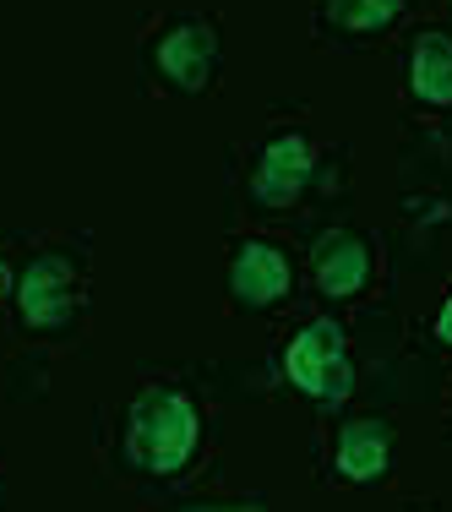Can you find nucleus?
<instances>
[{
    "instance_id": "1",
    "label": "nucleus",
    "mask_w": 452,
    "mask_h": 512,
    "mask_svg": "<svg viewBox=\"0 0 452 512\" xmlns=\"http://www.w3.org/2000/svg\"><path fill=\"white\" fill-rule=\"evenodd\" d=\"M197 447V414L175 393H148L131 409V453L153 474H175Z\"/></svg>"
},
{
    "instance_id": "2",
    "label": "nucleus",
    "mask_w": 452,
    "mask_h": 512,
    "mask_svg": "<svg viewBox=\"0 0 452 512\" xmlns=\"http://www.w3.org/2000/svg\"><path fill=\"white\" fill-rule=\"evenodd\" d=\"M289 376L295 387H305L311 398H344L354 371H349V355H344V333L333 322H311L305 333L289 344Z\"/></svg>"
},
{
    "instance_id": "3",
    "label": "nucleus",
    "mask_w": 452,
    "mask_h": 512,
    "mask_svg": "<svg viewBox=\"0 0 452 512\" xmlns=\"http://www.w3.org/2000/svg\"><path fill=\"white\" fill-rule=\"evenodd\" d=\"M17 306L33 327L66 322L71 306H77V278H71L66 256H39V262L28 267V278H22V289H17Z\"/></svg>"
},
{
    "instance_id": "4",
    "label": "nucleus",
    "mask_w": 452,
    "mask_h": 512,
    "mask_svg": "<svg viewBox=\"0 0 452 512\" xmlns=\"http://www.w3.org/2000/svg\"><path fill=\"white\" fill-rule=\"evenodd\" d=\"M158 66H164L169 82H180V88H207V77H213L218 66V39L207 22H180V28L164 33V44H158Z\"/></svg>"
},
{
    "instance_id": "5",
    "label": "nucleus",
    "mask_w": 452,
    "mask_h": 512,
    "mask_svg": "<svg viewBox=\"0 0 452 512\" xmlns=\"http://www.w3.org/2000/svg\"><path fill=\"white\" fill-rule=\"evenodd\" d=\"M305 180H311V148H305L300 137H278L273 148L262 153V169H256L251 191H256V202L284 207V202L300 197Z\"/></svg>"
},
{
    "instance_id": "6",
    "label": "nucleus",
    "mask_w": 452,
    "mask_h": 512,
    "mask_svg": "<svg viewBox=\"0 0 452 512\" xmlns=\"http://www.w3.org/2000/svg\"><path fill=\"white\" fill-rule=\"evenodd\" d=\"M229 289H235V300H246V306H273V300L289 289L284 251H273V246H240L235 267H229Z\"/></svg>"
},
{
    "instance_id": "7",
    "label": "nucleus",
    "mask_w": 452,
    "mask_h": 512,
    "mask_svg": "<svg viewBox=\"0 0 452 512\" xmlns=\"http://www.w3.org/2000/svg\"><path fill=\"white\" fill-rule=\"evenodd\" d=\"M365 273H371V251L354 235H327L322 246H316V284H322L327 295H354V289L365 284Z\"/></svg>"
},
{
    "instance_id": "8",
    "label": "nucleus",
    "mask_w": 452,
    "mask_h": 512,
    "mask_svg": "<svg viewBox=\"0 0 452 512\" xmlns=\"http://www.w3.org/2000/svg\"><path fill=\"white\" fill-rule=\"evenodd\" d=\"M387 469V425L382 420H354L338 436V474L349 480H376Z\"/></svg>"
},
{
    "instance_id": "9",
    "label": "nucleus",
    "mask_w": 452,
    "mask_h": 512,
    "mask_svg": "<svg viewBox=\"0 0 452 512\" xmlns=\"http://www.w3.org/2000/svg\"><path fill=\"white\" fill-rule=\"evenodd\" d=\"M409 82L425 104H452V44L442 33H420V39H414Z\"/></svg>"
},
{
    "instance_id": "10",
    "label": "nucleus",
    "mask_w": 452,
    "mask_h": 512,
    "mask_svg": "<svg viewBox=\"0 0 452 512\" xmlns=\"http://www.w3.org/2000/svg\"><path fill=\"white\" fill-rule=\"evenodd\" d=\"M398 6H403V0H338L333 17L344 22V28H382Z\"/></svg>"
},
{
    "instance_id": "11",
    "label": "nucleus",
    "mask_w": 452,
    "mask_h": 512,
    "mask_svg": "<svg viewBox=\"0 0 452 512\" xmlns=\"http://www.w3.org/2000/svg\"><path fill=\"white\" fill-rule=\"evenodd\" d=\"M436 333H442V344L452 349V295H447V306H442V316H436Z\"/></svg>"
},
{
    "instance_id": "12",
    "label": "nucleus",
    "mask_w": 452,
    "mask_h": 512,
    "mask_svg": "<svg viewBox=\"0 0 452 512\" xmlns=\"http://www.w3.org/2000/svg\"><path fill=\"white\" fill-rule=\"evenodd\" d=\"M6 278H11V273H6V256H0V289H6Z\"/></svg>"
}]
</instances>
